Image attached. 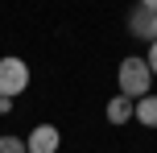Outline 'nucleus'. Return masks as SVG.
<instances>
[{
  "label": "nucleus",
  "mask_w": 157,
  "mask_h": 153,
  "mask_svg": "<svg viewBox=\"0 0 157 153\" xmlns=\"http://www.w3.org/2000/svg\"><path fill=\"white\" fill-rule=\"evenodd\" d=\"M132 112H136L132 99H124V95L108 99V120H112V124H128V120H132Z\"/></svg>",
  "instance_id": "39448f33"
},
{
  "label": "nucleus",
  "mask_w": 157,
  "mask_h": 153,
  "mask_svg": "<svg viewBox=\"0 0 157 153\" xmlns=\"http://www.w3.org/2000/svg\"><path fill=\"white\" fill-rule=\"evenodd\" d=\"M136 120L145 124V128H157V95H145V99H136Z\"/></svg>",
  "instance_id": "423d86ee"
},
{
  "label": "nucleus",
  "mask_w": 157,
  "mask_h": 153,
  "mask_svg": "<svg viewBox=\"0 0 157 153\" xmlns=\"http://www.w3.org/2000/svg\"><path fill=\"white\" fill-rule=\"evenodd\" d=\"M29 87V66L21 58H0V99H13Z\"/></svg>",
  "instance_id": "f03ea898"
},
{
  "label": "nucleus",
  "mask_w": 157,
  "mask_h": 153,
  "mask_svg": "<svg viewBox=\"0 0 157 153\" xmlns=\"http://www.w3.org/2000/svg\"><path fill=\"white\" fill-rule=\"evenodd\" d=\"M58 141L62 137H58L54 124H37V128L29 132V141H25V149L29 153H58Z\"/></svg>",
  "instance_id": "20e7f679"
},
{
  "label": "nucleus",
  "mask_w": 157,
  "mask_h": 153,
  "mask_svg": "<svg viewBox=\"0 0 157 153\" xmlns=\"http://www.w3.org/2000/svg\"><path fill=\"white\" fill-rule=\"evenodd\" d=\"M0 153H29L21 137H0Z\"/></svg>",
  "instance_id": "0eeeda50"
},
{
  "label": "nucleus",
  "mask_w": 157,
  "mask_h": 153,
  "mask_svg": "<svg viewBox=\"0 0 157 153\" xmlns=\"http://www.w3.org/2000/svg\"><path fill=\"white\" fill-rule=\"evenodd\" d=\"M145 62H149V71H153V79H157V41L149 46V58H145Z\"/></svg>",
  "instance_id": "6e6552de"
},
{
  "label": "nucleus",
  "mask_w": 157,
  "mask_h": 153,
  "mask_svg": "<svg viewBox=\"0 0 157 153\" xmlns=\"http://www.w3.org/2000/svg\"><path fill=\"white\" fill-rule=\"evenodd\" d=\"M116 79H120V95L124 99H145L149 87H153V71H149L145 58H124Z\"/></svg>",
  "instance_id": "f257e3e1"
},
{
  "label": "nucleus",
  "mask_w": 157,
  "mask_h": 153,
  "mask_svg": "<svg viewBox=\"0 0 157 153\" xmlns=\"http://www.w3.org/2000/svg\"><path fill=\"white\" fill-rule=\"evenodd\" d=\"M128 29H132V37L141 41H157V0H145V4H136L132 13H128Z\"/></svg>",
  "instance_id": "7ed1b4c3"
}]
</instances>
